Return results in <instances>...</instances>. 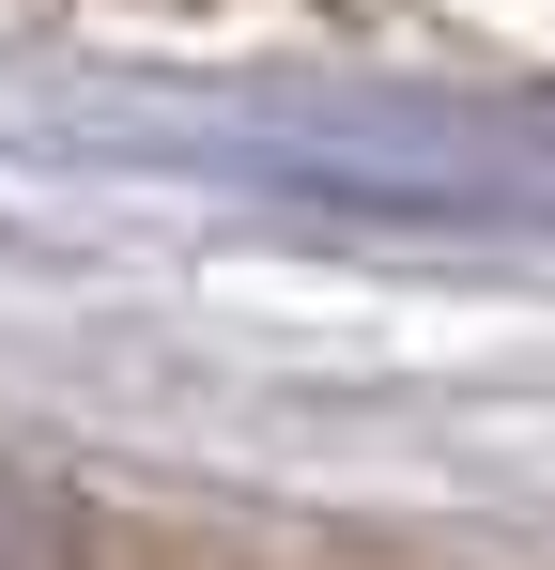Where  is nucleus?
<instances>
[{
    "mask_svg": "<svg viewBox=\"0 0 555 570\" xmlns=\"http://www.w3.org/2000/svg\"><path fill=\"white\" fill-rule=\"evenodd\" d=\"M0 570H62V540H47V509H31V493H0Z\"/></svg>",
    "mask_w": 555,
    "mask_h": 570,
    "instance_id": "obj_1",
    "label": "nucleus"
}]
</instances>
